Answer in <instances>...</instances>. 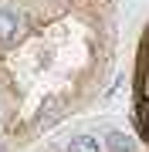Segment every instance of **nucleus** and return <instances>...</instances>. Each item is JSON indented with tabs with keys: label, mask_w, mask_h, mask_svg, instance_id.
Listing matches in <instances>:
<instances>
[{
	"label": "nucleus",
	"mask_w": 149,
	"mask_h": 152,
	"mask_svg": "<svg viewBox=\"0 0 149 152\" xmlns=\"http://www.w3.org/2000/svg\"><path fill=\"white\" fill-rule=\"evenodd\" d=\"M115 0H0V135L24 149L98 98L115 61Z\"/></svg>",
	"instance_id": "f257e3e1"
},
{
	"label": "nucleus",
	"mask_w": 149,
	"mask_h": 152,
	"mask_svg": "<svg viewBox=\"0 0 149 152\" xmlns=\"http://www.w3.org/2000/svg\"><path fill=\"white\" fill-rule=\"evenodd\" d=\"M132 118L149 149V20L139 34L136 48V68H132Z\"/></svg>",
	"instance_id": "f03ea898"
},
{
	"label": "nucleus",
	"mask_w": 149,
	"mask_h": 152,
	"mask_svg": "<svg viewBox=\"0 0 149 152\" xmlns=\"http://www.w3.org/2000/svg\"><path fill=\"white\" fill-rule=\"evenodd\" d=\"M41 152H65V142H48ZM105 152H112V149H105ZM132 152H139V149H132Z\"/></svg>",
	"instance_id": "7ed1b4c3"
}]
</instances>
